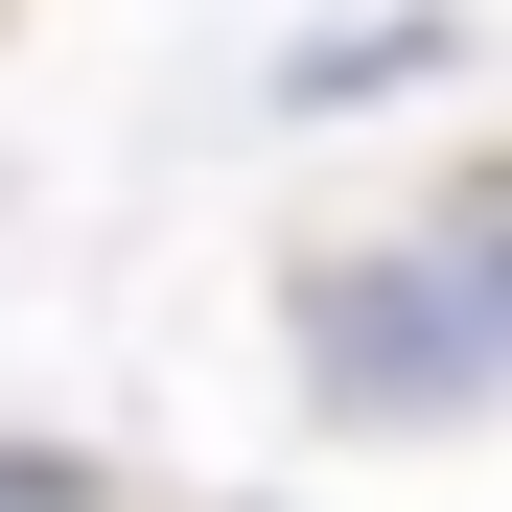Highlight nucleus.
<instances>
[{"instance_id": "obj_1", "label": "nucleus", "mask_w": 512, "mask_h": 512, "mask_svg": "<svg viewBox=\"0 0 512 512\" xmlns=\"http://www.w3.org/2000/svg\"><path fill=\"white\" fill-rule=\"evenodd\" d=\"M280 350H303V396L350 419V443L489 419V350H466V303H443V256H419V233H373V256H303V280H280Z\"/></svg>"}, {"instance_id": "obj_2", "label": "nucleus", "mask_w": 512, "mask_h": 512, "mask_svg": "<svg viewBox=\"0 0 512 512\" xmlns=\"http://www.w3.org/2000/svg\"><path fill=\"white\" fill-rule=\"evenodd\" d=\"M419 256H443L466 350H489V396H512V163H489V187H443V233H419Z\"/></svg>"}, {"instance_id": "obj_3", "label": "nucleus", "mask_w": 512, "mask_h": 512, "mask_svg": "<svg viewBox=\"0 0 512 512\" xmlns=\"http://www.w3.org/2000/svg\"><path fill=\"white\" fill-rule=\"evenodd\" d=\"M419 70H443V24H326L280 94H303V117H373V94H419Z\"/></svg>"}, {"instance_id": "obj_4", "label": "nucleus", "mask_w": 512, "mask_h": 512, "mask_svg": "<svg viewBox=\"0 0 512 512\" xmlns=\"http://www.w3.org/2000/svg\"><path fill=\"white\" fill-rule=\"evenodd\" d=\"M0 512H117V489L70 466V443H0Z\"/></svg>"}]
</instances>
